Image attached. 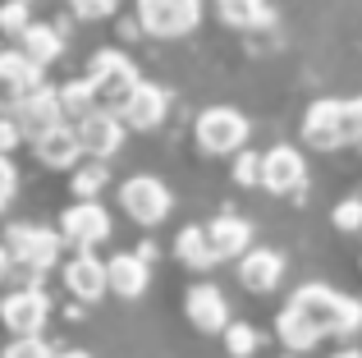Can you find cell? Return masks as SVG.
<instances>
[{
	"instance_id": "17",
	"label": "cell",
	"mask_w": 362,
	"mask_h": 358,
	"mask_svg": "<svg viewBox=\"0 0 362 358\" xmlns=\"http://www.w3.org/2000/svg\"><path fill=\"white\" fill-rule=\"evenodd\" d=\"M64 285H69V294H74V299H83V304H97V299L110 289V280H106V262H97L92 253H78V258L64 267Z\"/></svg>"
},
{
	"instance_id": "33",
	"label": "cell",
	"mask_w": 362,
	"mask_h": 358,
	"mask_svg": "<svg viewBox=\"0 0 362 358\" xmlns=\"http://www.w3.org/2000/svg\"><path fill=\"white\" fill-rule=\"evenodd\" d=\"M18 138H23V129H18V120L0 115V156H9L18 147Z\"/></svg>"
},
{
	"instance_id": "22",
	"label": "cell",
	"mask_w": 362,
	"mask_h": 358,
	"mask_svg": "<svg viewBox=\"0 0 362 358\" xmlns=\"http://www.w3.org/2000/svg\"><path fill=\"white\" fill-rule=\"evenodd\" d=\"M18 42H23V55H28V60H37L42 69L51 60H60V33H55V28H46V23H28Z\"/></svg>"
},
{
	"instance_id": "36",
	"label": "cell",
	"mask_w": 362,
	"mask_h": 358,
	"mask_svg": "<svg viewBox=\"0 0 362 358\" xmlns=\"http://www.w3.org/2000/svg\"><path fill=\"white\" fill-rule=\"evenodd\" d=\"M51 358H92L88 350H60V354H51Z\"/></svg>"
},
{
	"instance_id": "10",
	"label": "cell",
	"mask_w": 362,
	"mask_h": 358,
	"mask_svg": "<svg viewBox=\"0 0 362 358\" xmlns=\"http://www.w3.org/2000/svg\"><path fill=\"white\" fill-rule=\"evenodd\" d=\"M46 317H51V299L42 289H14L0 304V322H5L9 335H42Z\"/></svg>"
},
{
	"instance_id": "12",
	"label": "cell",
	"mask_w": 362,
	"mask_h": 358,
	"mask_svg": "<svg viewBox=\"0 0 362 358\" xmlns=\"http://www.w3.org/2000/svg\"><path fill=\"white\" fill-rule=\"evenodd\" d=\"M165 106H170V97L156 88V83H138V88L124 97V106H119V120H124V129H156L160 120H165Z\"/></svg>"
},
{
	"instance_id": "24",
	"label": "cell",
	"mask_w": 362,
	"mask_h": 358,
	"mask_svg": "<svg viewBox=\"0 0 362 358\" xmlns=\"http://www.w3.org/2000/svg\"><path fill=\"white\" fill-rule=\"evenodd\" d=\"M60 106H64V120H83L88 110H97V97H92V83L78 79V83H64L60 88Z\"/></svg>"
},
{
	"instance_id": "29",
	"label": "cell",
	"mask_w": 362,
	"mask_h": 358,
	"mask_svg": "<svg viewBox=\"0 0 362 358\" xmlns=\"http://www.w3.org/2000/svg\"><path fill=\"white\" fill-rule=\"evenodd\" d=\"M335 230H344V234L362 230V197H344L335 207Z\"/></svg>"
},
{
	"instance_id": "19",
	"label": "cell",
	"mask_w": 362,
	"mask_h": 358,
	"mask_svg": "<svg viewBox=\"0 0 362 358\" xmlns=\"http://www.w3.org/2000/svg\"><path fill=\"white\" fill-rule=\"evenodd\" d=\"M206 239H211L216 262L221 258H243V253L252 248V225H247L243 216H216V221L206 225Z\"/></svg>"
},
{
	"instance_id": "27",
	"label": "cell",
	"mask_w": 362,
	"mask_h": 358,
	"mask_svg": "<svg viewBox=\"0 0 362 358\" xmlns=\"http://www.w3.org/2000/svg\"><path fill=\"white\" fill-rule=\"evenodd\" d=\"M28 23H33V18H28V0H5V5H0V33L5 37H23Z\"/></svg>"
},
{
	"instance_id": "11",
	"label": "cell",
	"mask_w": 362,
	"mask_h": 358,
	"mask_svg": "<svg viewBox=\"0 0 362 358\" xmlns=\"http://www.w3.org/2000/svg\"><path fill=\"white\" fill-rule=\"evenodd\" d=\"M308 184V161L293 147H271L262 156V188L266 193H298Z\"/></svg>"
},
{
	"instance_id": "3",
	"label": "cell",
	"mask_w": 362,
	"mask_h": 358,
	"mask_svg": "<svg viewBox=\"0 0 362 358\" xmlns=\"http://www.w3.org/2000/svg\"><path fill=\"white\" fill-rule=\"evenodd\" d=\"M247 120L243 110L234 106H206L202 115H197V147H202L206 156H230L239 152V147L247 143Z\"/></svg>"
},
{
	"instance_id": "23",
	"label": "cell",
	"mask_w": 362,
	"mask_h": 358,
	"mask_svg": "<svg viewBox=\"0 0 362 358\" xmlns=\"http://www.w3.org/2000/svg\"><path fill=\"white\" fill-rule=\"evenodd\" d=\"M216 14H221V23H230V28L271 23V9H266V0H216Z\"/></svg>"
},
{
	"instance_id": "34",
	"label": "cell",
	"mask_w": 362,
	"mask_h": 358,
	"mask_svg": "<svg viewBox=\"0 0 362 358\" xmlns=\"http://www.w3.org/2000/svg\"><path fill=\"white\" fill-rule=\"evenodd\" d=\"M14 184H18L14 166H9V156H0V212H5V207H9V197H14Z\"/></svg>"
},
{
	"instance_id": "31",
	"label": "cell",
	"mask_w": 362,
	"mask_h": 358,
	"mask_svg": "<svg viewBox=\"0 0 362 358\" xmlns=\"http://www.w3.org/2000/svg\"><path fill=\"white\" fill-rule=\"evenodd\" d=\"M69 9L78 18H110L119 9V0H69Z\"/></svg>"
},
{
	"instance_id": "26",
	"label": "cell",
	"mask_w": 362,
	"mask_h": 358,
	"mask_svg": "<svg viewBox=\"0 0 362 358\" xmlns=\"http://www.w3.org/2000/svg\"><path fill=\"white\" fill-rule=\"evenodd\" d=\"M339 138L344 143H362V97L339 101Z\"/></svg>"
},
{
	"instance_id": "9",
	"label": "cell",
	"mask_w": 362,
	"mask_h": 358,
	"mask_svg": "<svg viewBox=\"0 0 362 358\" xmlns=\"http://www.w3.org/2000/svg\"><path fill=\"white\" fill-rule=\"evenodd\" d=\"M78 147L83 156H92V161H106V156L119 152L124 143V120L115 115V110H88V115L78 120Z\"/></svg>"
},
{
	"instance_id": "13",
	"label": "cell",
	"mask_w": 362,
	"mask_h": 358,
	"mask_svg": "<svg viewBox=\"0 0 362 358\" xmlns=\"http://www.w3.org/2000/svg\"><path fill=\"white\" fill-rule=\"evenodd\" d=\"M303 143L317 147V152L344 147V138H339V101L335 97H321V101L308 106V115H303Z\"/></svg>"
},
{
	"instance_id": "21",
	"label": "cell",
	"mask_w": 362,
	"mask_h": 358,
	"mask_svg": "<svg viewBox=\"0 0 362 358\" xmlns=\"http://www.w3.org/2000/svg\"><path fill=\"white\" fill-rule=\"evenodd\" d=\"M175 253H179V262H184V267H193V271H211L216 267V253H211V239H206V225H188V230H179Z\"/></svg>"
},
{
	"instance_id": "14",
	"label": "cell",
	"mask_w": 362,
	"mask_h": 358,
	"mask_svg": "<svg viewBox=\"0 0 362 358\" xmlns=\"http://www.w3.org/2000/svg\"><path fill=\"white\" fill-rule=\"evenodd\" d=\"M184 313H188V322H193L197 331H225V326H230V304H225V294L216 285H193L188 289Z\"/></svg>"
},
{
	"instance_id": "1",
	"label": "cell",
	"mask_w": 362,
	"mask_h": 358,
	"mask_svg": "<svg viewBox=\"0 0 362 358\" xmlns=\"http://www.w3.org/2000/svg\"><path fill=\"white\" fill-rule=\"evenodd\" d=\"M358 326H362L358 299L339 294V289H330V285H317V280L293 289L284 313L275 317V335H280V345H289L293 354L312 350V345L326 340V335H354Z\"/></svg>"
},
{
	"instance_id": "5",
	"label": "cell",
	"mask_w": 362,
	"mask_h": 358,
	"mask_svg": "<svg viewBox=\"0 0 362 358\" xmlns=\"http://www.w3.org/2000/svg\"><path fill=\"white\" fill-rule=\"evenodd\" d=\"M119 207L138 225H160L170 216V207H175V197H170V188L160 184V179L133 175V179H124V184H119Z\"/></svg>"
},
{
	"instance_id": "15",
	"label": "cell",
	"mask_w": 362,
	"mask_h": 358,
	"mask_svg": "<svg viewBox=\"0 0 362 358\" xmlns=\"http://www.w3.org/2000/svg\"><path fill=\"white\" fill-rule=\"evenodd\" d=\"M239 280L252 289V294H271V289L284 280V258L275 248H247L239 258Z\"/></svg>"
},
{
	"instance_id": "18",
	"label": "cell",
	"mask_w": 362,
	"mask_h": 358,
	"mask_svg": "<svg viewBox=\"0 0 362 358\" xmlns=\"http://www.w3.org/2000/svg\"><path fill=\"white\" fill-rule=\"evenodd\" d=\"M55 125H64L60 92L42 88V92H33V97L18 106V129H23V138H37V134H46V129H55Z\"/></svg>"
},
{
	"instance_id": "16",
	"label": "cell",
	"mask_w": 362,
	"mask_h": 358,
	"mask_svg": "<svg viewBox=\"0 0 362 358\" xmlns=\"http://www.w3.org/2000/svg\"><path fill=\"white\" fill-rule=\"evenodd\" d=\"M33 147H37V156H42V166H51V171H74L78 156H83L74 125H55V129H46V134H37Z\"/></svg>"
},
{
	"instance_id": "4",
	"label": "cell",
	"mask_w": 362,
	"mask_h": 358,
	"mask_svg": "<svg viewBox=\"0 0 362 358\" xmlns=\"http://www.w3.org/2000/svg\"><path fill=\"white\" fill-rule=\"evenodd\" d=\"M60 243H64V234H55V230H42V225H9L5 230V248H9V258L18 262V267H28V271H51L55 262H60Z\"/></svg>"
},
{
	"instance_id": "20",
	"label": "cell",
	"mask_w": 362,
	"mask_h": 358,
	"mask_svg": "<svg viewBox=\"0 0 362 358\" xmlns=\"http://www.w3.org/2000/svg\"><path fill=\"white\" fill-rule=\"evenodd\" d=\"M106 280L119 299H142L147 294V262L138 253H119V258L106 262Z\"/></svg>"
},
{
	"instance_id": "32",
	"label": "cell",
	"mask_w": 362,
	"mask_h": 358,
	"mask_svg": "<svg viewBox=\"0 0 362 358\" xmlns=\"http://www.w3.org/2000/svg\"><path fill=\"white\" fill-rule=\"evenodd\" d=\"M106 184V171L101 166H92V171H74V193L83 197H97V188Z\"/></svg>"
},
{
	"instance_id": "8",
	"label": "cell",
	"mask_w": 362,
	"mask_h": 358,
	"mask_svg": "<svg viewBox=\"0 0 362 358\" xmlns=\"http://www.w3.org/2000/svg\"><path fill=\"white\" fill-rule=\"evenodd\" d=\"M42 88V64L28 60L23 51H0V110H18Z\"/></svg>"
},
{
	"instance_id": "7",
	"label": "cell",
	"mask_w": 362,
	"mask_h": 358,
	"mask_svg": "<svg viewBox=\"0 0 362 358\" xmlns=\"http://www.w3.org/2000/svg\"><path fill=\"white\" fill-rule=\"evenodd\" d=\"M60 234H64V239H69L78 253H92L101 239H110V212L97 202V197H78L74 207H64Z\"/></svg>"
},
{
	"instance_id": "30",
	"label": "cell",
	"mask_w": 362,
	"mask_h": 358,
	"mask_svg": "<svg viewBox=\"0 0 362 358\" xmlns=\"http://www.w3.org/2000/svg\"><path fill=\"white\" fill-rule=\"evenodd\" d=\"M234 179H239V184H262V156H257V152H243V147H239Z\"/></svg>"
},
{
	"instance_id": "25",
	"label": "cell",
	"mask_w": 362,
	"mask_h": 358,
	"mask_svg": "<svg viewBox=\"0 0 362 358\" xmlns=\"http://www.w3.org/2000/svg\"><path fill=\"white\" fill-rule=\"evenodd\" d=\"M257 345H262V335H257L247 322H230V326H225V350H230L234 358H252Z\"/></svg>"
},
{
	"instance_id": "6",
	"label": "cell",
	"mask_w": 362,
	"mask_h": 358,
	"mask_svg": "<svg viewBox=\"0 0 362 358\" xmlns=\"http://www.w3.org/2000/svg\"><path fill=\"white\" fill-rule=\"evenodd\" d=\"M202 18V0H138V23L151 37H184Z\"/></svg>"
},
{
	"instance_id": "2",
	"label": "cell",
	"mask_w": 362,
	"mask_h": 358,
	"mask_svg": "<svg viewBox=\"0 0 362 358\" xmlns=\"http://www.w3.org/2000/svg\"><path fill=\"white\" fill-rule=\"evenodd\" d=\"M88 83H92V97H97V110H115V115H119L124 97H129L142 79H138V69H133L129 55L97 51V55H92V69H88Z\"/></svg>"
},
{
	"instance_id": "28",
	"label": "cell",
	"mask_w": 362,
	"mask_h": 358,
	"mask_svg": "<svg viewBox=\"0 0 362 358\" xmlns=\"http://www.w3.org/2000/svg\"><path fill=\"white\" fill-rule=\"evenodd\" d=\"M55 350L42 340V335H14V345H9L0 358H51Z\"/></svg>"
},
{
	"instance_id": "35",
	"label": "cell",
	"mask_w": 362,
	"mask_h": 358,
	"mask_svg": "<svg viewBox=\"0 0 362 358\" xmlns=\"http://www.w3.org/2000/svg\"><path fill=\"white\" fill-rule=\"evenodd\" d=\"M9 271H14V258H9V248H5V243H0V280H5Z\"/></svg>"
},
{
	"instance_id": "37",
	"label": "cell",
	"mask_w": 362,
	"mask_h": 358,
	"mask_svg": "<svg viewBox=\"0 0 362 358\" xmlns=\"http://www.w3.org/2000/svg\"><path fill=\"white\" fill-rule=\"evenodd\" d=\"M335 358H362V354L358 350H344V354H335Z\"/></svg>"
}]
</instances>
